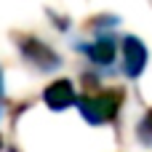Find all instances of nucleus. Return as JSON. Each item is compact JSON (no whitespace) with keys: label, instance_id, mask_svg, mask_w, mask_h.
Returning a JSON list of instances; mask_svg holds the SVG:
<instances>
[{"label":"nucleus","instance_id":"nucleus-1","mask_svg":"<svg viewBox=\"0 0 152 152\" xmlns=\"http://www.w3.org/2000/svg\"><path fill=\"white\" fill-rule=\"evenodd\" d=\"M118 107H120V94L118 91H104V94H96V96H88V99L80 102V112L91 123H104V120L115 118Z\"/></svg>","mask_w":152,"mask_h":152},{"label":"nucleus","instance_id":"nucleus-2","mask_svg":"<svg viewBox=\"0 0 152 152\" xmlns=\"http://www.w3.org/2000/svg\"><path fill=\"white\" fill-rule=\"evenodd\" d=\"M21 51H24L27 61H32L37 69H56V67L61 64L59 56H56L45 43H40L37 37H24V40H21Z\"/></svg>","mask_w":152,"mask_h":152},{"label":"nucleus","instance_id":"nucleus-3","mask_svg":"<svg viewBox=\"0 0 152 152\" xmlns=\"http://www.w3.org/2000/svg\"><path fill=\"white\" fill-rule=\"evenodd\" d=\"M123 51H126V75L128 77H139L142 69H144V64H147V48H144V43L139 37H126Z\"/></svg>","mask_w":152,"mask_h":152},{"label":"nucleus","instance_id":"nucleus-4","mask_svg":"<svg viewBox=\"0 0 152 152\" xmlns=\"http://www.w3.org/2000/svg\"><path fill=\"white\" fill-rule=\"evenodd\" d=\"M43 96H45V104L53 107V110H64V107L75 104V88H72L69 80H56V83H51Z\"/></svg>","mask_w":152,"mask_h":152},{"label":"nucleus","instance_id":"nucleus-5","mask_svg":"<svg viewBox=\"0 0 152 152\" xmlns=\"http://www.w3.org/2000/svg\"><path fill=\"white\" fill-rule=\"evenodd\" d=\"M88 59L94 64H112L115 61V40L112 37H99L96 43L88 45Z\"/></svg>","mask_w":152,"mask_h":152},{"label":"nucleus","instance_id":"nucleus-6","mask_svg":"<svg viewBox=\"0 0 152 152\" xmlns=\"http://www.w3.org/2000/svg\"><path fill=\"white\" fill-rule=\"evenodd\" d=\"M139 131H142V136H144V139H147V136L152 134V110L147 112V118L142 120V128H139Z\"/></svg>","mask_w":152,"mask_h":152}]
</instances>
